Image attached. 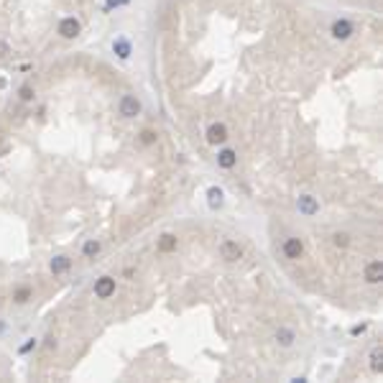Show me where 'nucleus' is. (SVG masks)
Returning <instances> with one entry per match:
<instances>
[{
	"mask_svg": "<svg viewBox=\"0 0 383 383\" xmlns=\"http://www.w3.org/2000/svg\"><path fill=\"white\" fill-rule=\"evenodd\" d=\"M118 112L123 115V118H138L141 115V100L136 95H123L120 102H118Z\"/></svg>",
	"mask_w": 383,
	"mask_h": 383,
	"instance_id": "obj_1",
	"label": "nucleus"
},
{
	"mask_svg": "<svg viewBox=\"0 0 383 383\" xmlns=\"http://www.w3.org/2000/svg\"><path fill=\"white\" fill-rule=\"evenodd\" d=\"M220 258L227 261V263H235L243 258V245L235 243V240H222L220 243Z\"/></svg>",
	"mask_w": 383,
	"mask_h": 383,
	"instance_id": "obj_2",
	"label": "nucleus"
},
{
	"mask_svg": "<svg viewBox=\"0 0 383 383\" xmlns=\"http://www.w3.org/2000/svg\"><path fill=\"white\" fill-rule=\"evenodd\" d=\"M80 31H82V23L77 21L74 16H69V18H61V21H59V36H61V38H67V41L77 38V36H80Z\"/></svg>",
	"mask_w": 383,
	"mask_h": 383,
	"instance_id": "obj_3",
	"label": "nucleus"
},
{
	"mask_svg": "<svg viewBox=\"0 0 383 383\" xmlns=\"http://www.w3.org/2000/svg\"><path fill=\"white\" fill-rule=\"evenodd\" d=\"M330 33L337 38V41H348V38L355 33V26L348 21V18H337L335 23H332V28H330Z\"/></svg>",
	"mask_w": 383,
	"mask_h": 383,
	"instance_id": "obj_4",
	"label": "nucleus"
},
{
	"mask_svg": "<svg viewBox=\"0 0 383 383\" xmlns=\"http://www.w3.org/2000/svg\"><path fill=\"white\" fill-rule=\"evenodd\" d=\"M296 210H299V215H304V217H314V215L320 212V202H317V197H312V195H301V197L296 200Z\"/></svg>",
	"mask_w": 383,
	"mask_h": 383,
	"instance_id": "obj_5",
	"label": "nucleus"
},
{
	"mask_svg": "<svg viewBox=\"0 0 383 383\" xmlns=\"http://www.w3.org/2000/svg\"><path fill=\"white\" fill-rule=\"evenodd\" d=\"M205 138H207V143H210V146H220V143H225V141H227V128H225V123H212V125L207 128Z\"/></svg>",
	"mask_w": 383,
	"mask_h": 383,
	"instance_id": "obj_6",
	"label": "nucleus"
},
{
	"mask_svg": "<svg viewBox=\"0 0 383 383\" xmlns=\"http://www.w3.org/2000/svg\"><path fill=\"white\" fill-rule=\"evenodd\" d=\"M281 250H284V256H286L289 261H299V258L304 256V243H301L299 238H286L284 245H281Z\"/></svg>",
	"mask_w": 383,
	"mask_h": 383,
	"instance_id": "obj_7",
	"label": "nucleus"
},
{
	"mask_svg": "<svg viewBox=\"0 0 383 383\" xmlns=\"http://www.w3.org/2000/svg\"><path fill=\"white\" fill-rule=\"evenodd\" d=\"M115 294V279L112 276H100L95 281V296L97 299H110Z\"/></svg>",
	"mask_w": 383,
	"mask_h": 383,
	"instance_id": "obj_8",
	"label": "nucleus"
},
{
	"mask_svg": "<svg viewBox=\"0 0 383 383\" xmlns=\"http://www.w3.org/2000/svg\"><path fill=\"white\" fill-rule=\"evenodd\" d=\"M380 279H383V263L380 261H370L365 266V281L368 284H380Z\"/></svg>",
	"mask_w": 383,
	"mask_h": 383,
	"instance_id": "obj_9",
	"label": "nucleus"
},
{
	"mask_svg": "<svg viewBox=\"0 0 383 383\" xmlns=\"http://www.w3.org/2000/svg\"><path fill=\"white\" fill-rule=\"evenodd\" d=\"M238 164V153L233 151V148H222L220 153H217V166L220 169H233Z\"/></svg>",
	"mask_w": 383,
	"mask_h": 383,
	"instance_id": "obj_10",
	"label": "nucleus"
},
{
	"mask_svg": "<svg viewBox=\"0 0 383 383\" xmlns=\"http://www.w3.org/2000/svg\"><path fill=\"white\" fill-rule=\"evenodd\" d=\"M222 202H225V191H222L220 186H210V189H207V205H210L212 210H220Z\"/></svg>",
	"mask_w": 383,
	"mask_h": 383,
	"instance_id": "obj_11",
	"label": "nucleus"
},
{
	"mask_svg": "<svg viewBox=\"0 0 383 383\" xmlns=\"http://www.w3.org/2000/svg\"><path fill=\"white\" fill-rule=\"evenodd\" d=\"M69 268H72V258H69V256H56V258H51V274H54V276L67 274Z\"/></svg>",
	"mask_w": 383,
	"mask_h": 383,
	"instance_id": "obj_12",
	"label": "nucleus"
},
{
	"mask_svg": "<svg viewBox=\"0 0 383 383\" xmlns=\"http://www.w3.org/2000/svg\"><path fill=\"white\" fill-rule=\"evenodd\" d=\"M176 245H179V240H176V235H171V233L161 235V238H159V243H156L159 253H174V250H176Z\"/></svg>",
	"mask_w": 383,
	"mask_h": 383,
	"instance_id": "obj_13",
	"label": "nucleus"
},
{
	"mask_svg": "<svg viewBox=\"0 0 383 383\" xmlns=\"http://www.w3.org/2000/svg\"><path fill=\"white\" fill-rule=\"evenodd\" d=\"M274 337H276V342L281 345V348H291V345H294V340H296L294 330H289V327H279Z\"/></svg>",
	"mask_w": 383,
	"mask_h": 383,
	"instance_id": "obj_14",
	"label": "nucleus"
},
{
	"mask_svg": "<svg viewBox=\"0 0 383 383\" xmlns=\"http://www.w3.org/2000/svg\"><path fill=\"white\" fill-rule=\"evenodd\" d=\"M370 370L373 373H383V348L375 345L373 353H370Z\"/></svg>",
	"mask_w": 383,
	"mask_h": 383,
	"instance_id": "obj_15",
	"label": "nucleus"
},
{
	"mask_svg": "<svg viewBox=\"0 0 383 383\" xmlns=\"http://www.w3.org/2000/svg\"><path fill=\"white\" fill-rule=\"evenodd\" d=\"M112 51L118 54L120 59H128L131 56V41H128V38H115V41H112Z\"/></svg>",
	"mask_w": 383,
	"mask_h": 383,
	"instance_id": "obj_16",
	"label": "nucleus"
},
{
	"mask_svg": "<svg viewBox=\"0 0 383 383\" xmlns=\"http://www.w3.org/2000/svg\"><path fill=\"white\" fill-rule=\"evenodd\" d=\"M100 250H102V245H100V240H95V238L82 245V256H85V258H95V256H100Z\"/></svg>",
	"mask_w": 383,
	"mask_h": 383,
	"instance_id": "obj_17",
	"label": "nucleus"
},
{
	"mask_svg": "<svg viewBox=\"0 0 383 383\" xmlns=\"http://www.w3.org/2000/svg\"><path fill=\"white\" fill-rule=\"evenodd\" d=\"M31 296H33V291H31L28 286H21V289L13 291V301H16V304H26Z\"/></svg>",
	"mask_w": 383,
	"mask_h": 383,
	"instance_id": "obj_18",
	"label": "nucleus"
},
{
	"mask_svg": "<svg viewBox=\"0 0 383 383\" xmlns=\"http://www.w3.org/2000/svg\"><path fill=\"white\" fill-rule=\"evenodd\" d=\"M156 141H159V133H156V131H151V128L141 131V143H143V146H153Z\"/></svg>",
	"mask_w": 383,
	"mask_h": 383,
	"instance_id": "obj_19",
	"label": "nucleus"
},
{
	"mask_svg": "<svg viewBox=\"0 0 383 383\" xmlns=\"http://www.w3.org/2000/svg\"><path fill=\"white\" fill-rule=\"evenodd\" d=\"M332 243H335L337 248H348L350 235H348V233H335V235H332Z\"/></svg>",
	"mask_w": 383,
	"mask_h": 383,
	"instance_id": "obj_20",
	"label": "nucleus"
},
{
	"mask_svg": "<svg viewBox=\"0 0 383 383\" xmlns=\"http://www.w3.org/2000/svg\"><path fill=\"white\" fill-rule=\"evenodd\" d=\"M18 95H21L23 102H28V100H33V87H31V85H23V87L18 90Z\"/></svg>",
	"mask_w": 383,
	"mask_h": 383,
	"instance_id": "obj_21",
	"label": "nucleus"
},
{
	"mask_svg": "<svg viewBox=\"0 0 383 383\" xmlns=\"http://www.w3.org/2000/svg\"><path fill=\"white\" fill-rule=\"evenodd\" d=\"M125 3H131V0H107L105 8H118V6H125Z\"/></svg>",
	"mask_w": 383,
	"mask_h": 383,
	"instance_id": "obj_22",
	"label": "nucleus"
},
{
	"mask_svg": "<svg viewBox=\"0 0 383 383\" xmlns=\"http://www.w3.org/2000/svg\"><path fill=\"white\" fill-rule=\"evenodd\" d=\"M8 54H11V46H8L6 41H0V59H6Z\"/></svg>",
	"mask_w": 383,
	"mask_h": 383,
	"instance_id": "obj_23",
	"label": "nucleus"
},
{
	"mask_svg": "<svg viewBox=\"0 0 383 383\" xmlns=\"http://www.w3.org/2000/svg\"><path fill=\"white\" fill-rule=\"evenodd\" d=\"M33 348H36V340L31 337V340H28L26 345H21V353H28V350H33Z\"/></svg>",
	"mask_w": 383,
	"mask_h": 383,
	"instance_id": "obj_24",
	"label": "nucleus"
},
{
	"mask_svg": "<svg viewBox=\"0 0 383 383\" xmlns=\"http://www.w3.org/2000/svg\"><path fill=\"white\" fill-rule=\"evenodd\" d=\"M365 330H368V325H355L350 332H353V335H360V332H365Z\"/></svg>",
	"mask_w": 383,
	"mask_h": 383,
	"instance_id": "obj_25",
	"label": "nucleus"
}]
</instances>
